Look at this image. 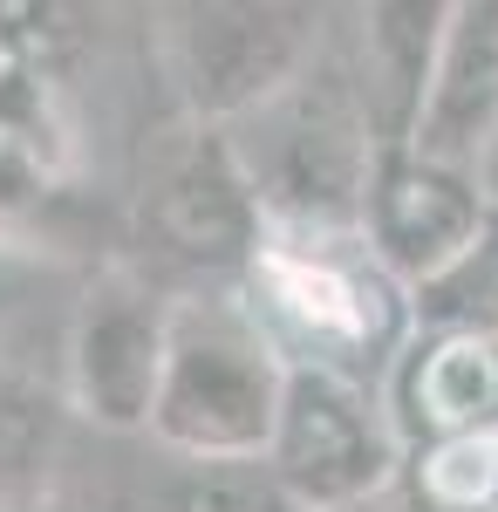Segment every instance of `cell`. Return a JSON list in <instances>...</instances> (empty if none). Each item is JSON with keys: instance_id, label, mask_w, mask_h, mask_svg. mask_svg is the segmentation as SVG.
Segmentation results:
<instances>
[{"instance_id": "obj_1", "label": "cell", "mask_w": 498, "mask_h": 512, "mask_svg": "<svg viewBox=\"0 0 498 512\" xmlns=\"http://www.w3.org/2000/svg\"><path fill=\"white\" fill-rule=\"evenodd\" d=\"M219 137H226L232 164L267 219V233L362 239V205H369L383 151H376V130H369L362 96L348 82V62L328 41L280 96L226 123Z\"/></svg>"}, {"instance_id": "obj_2", "label": "cell", "mask_w": 498, "mask_h": 512, "mask_svg": "<svg viewBox=\"0 0 498 512\" xmlns=\"http://www.w3.org/2000/svg\"><path fill=\"white\" fill-rule=\"evenodd\" d=\"M246 301L294 369H328L362 390H383L417 335L410 287H396L362 239L267 233L246 267Z\"/></svg>"}, {"instance_id": "obj_3", "label": "cell", "mask_w": 498, "mask_h": 512, "mask_svg": "<svg viewBox=\"0 0 498 512\" xmlns=\"http://www.w3.org/2000/svg\"><path fill=\"white\" fill-rule=\"evenodd\" d=\"M287 369L246 294H171V349L144 437L192 458H267Z\"/></svg>"}, {"instance_id": "obj_4", "label": "cell", "mask_w": 498, "mask_h": 512, "mask_svg": "<svg viewBox=\"0 0 498 512\" xmlns=\"http://www.w3.org/2000/svg\"><path fill=\"white\" fill-rule=\"evenodd\" d=\"M164 76L185 103V123L226 130L246 110H260L301 76L321 48L314 7H280V0H205V7H164Z\"/></svg>"}, {"instance_id": "obj_5", "label": "cell", "mask_w": 498, "mask_h": 512, "mask_svg": "<svg viewBox=\"0 0 498 512\" xmlns=\"http://www.w3.org/2000/svg\"><path fill=\"white\" fill-rule=\"evenodd\" d=\"M267 472L287 485L301 512H348L396 492L403 437L389 424L383 390H362L328 369H287Z\"/></svg>"}, {"instance_id": "obj_6", "label": "cell", "mask_w": 498, "mask_h": 512, "mask_svg": "<svg viewBox=\"0 0 498 512\" xmlns=\"http://www.w3.org/2000/svg\"><path fill=\"white\" fill-rule=\"evenodd\" d=\"M164 349H171V294L144 267H103L82 280L76 315H69V349H62V383H69V410L82 431H151Z\"/></svg>"}, {"instance_id": "obj_7", "label": "cell", "mask_w": 498, "mask_h": 512, "mask_svg": "<svg viewBox=\"0 0 498 512\" xmlns=\"http://www.w3.org/2000/svg\"><path fill=\"white\" fill-rule=\"evenodd\" d=\"M130 219H137V246L178 274H246L267 239V219L246 192L226 137L205 123H185L151 144Z\"/></svg>"}, {"instance_id": "obj_8", "label": "cell", "mask_w": 498, "mask_h": 512, "mask_svg": "<svg viewBox=\"0 0 498 512\" xmlns=\"http://www.w3.org/2000/svg\"><path fill=\"white\" fill-rule=\"evenodd\" d=\"M485 226H492V205H485L471 171L430 164L417 151H396V158L376 164V185L362 205V246L396 287L417 294L458 253H471Z\"/></svg>"}, {"instance_id": "obj_9", "label": "cell", "mask_w": 498, "mask_h": 512, "mask_svg": "<svg viewBox=\"0 0 498 512\" xmlns=\"http://www.w3.org/2000/svg\"><path fill=\"white\" fill-rule=\"evenodd\" d=\"M62 349H41V308L0 315V512H41L69 458Z\"/></svg>"}, {"instance_id": "obj_10", "label": "cell", "mask_w": 498, "mask_h": 512, "mask_svg": "<svg viewBox=\"0 0 498 512\" xmlns=\"http://www.w3.org/2000/svg\"><path fill=\"white\" fill-rule=\"evenodd\" d=\"M383 403L410 451L417 444H444V437L492 431L498 424V335L417 328L410 349L389 369Z\"/></svg>"}, {"instance_id": "obj_11", "label": "cell", "mask_w": 498, "mask_h": 512, "mask_svg": "<svg viewBox=\"0 0 498 512\" xmlns=\"http://www.w3.org/2000/svg\"><path fill=\"white\" fill-rule=\"evenodd\" d=\"M96 437V431H89ZM110 512H301L267 458H192L157 437H96Z\"/></svg>"}, {"instance_id": "obj_12", "label": "cell", "mask_w": 498, "mask_h": 512, "mask_svg": "<svg viewBox=\"0 0 498 512\" xmlns=\"http://www.w3.org/2000/svg\"><path fill=\"white\" fill-rule=\"evenodd\" d=\"M444 14L437 0H389V7H355V41H348V82L362 96V117L376 130V151L396 158L410 151L430 96V69H437V41H444Z\"/></svg>"}, {"instance_id": "obj_13", "label": "cell", "mask_w": 498, "mask_h": 512, "mask_svg": "<svg viewBox=\"0 0 498 512\" xmlns=\"http://www.w3.org/2000/svg\"><path fill=\"white\" fill-rule=\"evenodd\" d=\"M498 130V0H458L444 14L437 69L410 151L451 171H478V151Z\"/></svg>"}, {"instance_id": "obj_14", "label": "cell", "mask_w": 498, "mask_h": 512, "mask_svg": "<svg viewBox=\"0 0 498 512\" xmlns=\"http://www.w3.org/2000/svg\"><path fill=\"white\" fill-rule=\"evenodd\" d=\"M396 499L410 512H498V424L403 451Z\"/></svg>"}, {"instance_id": "obj_15", "label": "cell", "mask_w": 498, "mask_h": 512, "mask_svg": "<svg viewBox=\"0 0 498 512\" xmlns=\"http://www.w3.org/2000/svg\"><path fill=\"white\" fill-rule=\"evenodd\" d=\"M417 328H471V335H498V212L478 233L471 253H458L437 280H423L410 294Z\"/></svg>"}, {"instance_id": "obj_16", "label": "cell", "mask_w": 498, "mask_h": 512, "mask_svg": "<svg viewBox=\"0 0 498 512\" xmlns=\"http://www.w3.org/2000/svg\"><path fill=\"white\" fill-rule=\"evenodd\" d=\"M471 178H478V192H485V205L498 212V130H492V144L478 151V171H471Z\"/></svg>"}, {"instance_id": "obj_17", "label": "cell", "mask_w": 498, "mask_h": 512, "mask_svg": "<svg viewBox=\"0 0 498 512\" xmlns=\"http://www.w3.org/2000/svg\"><path fill=\"white\" fill-rule=\"evenodd\" d=\"M348 512H410V506H403L396 492H383V499H369V506H348Z\"/></svg>"}, {"instance_id": "obj_18", "label": "cell", "mask_w": 498, "mask_h": 512, "mask_svg": "<svg viewBox=\"0 0 498 512\" xmlns=\"http://www.w3.org/2000/svg\"><path fill=\"white\" fill-rule=\"evenodd\" d=\"M41 512H55V506H41Z\"/></svg>"}]
</instances>
